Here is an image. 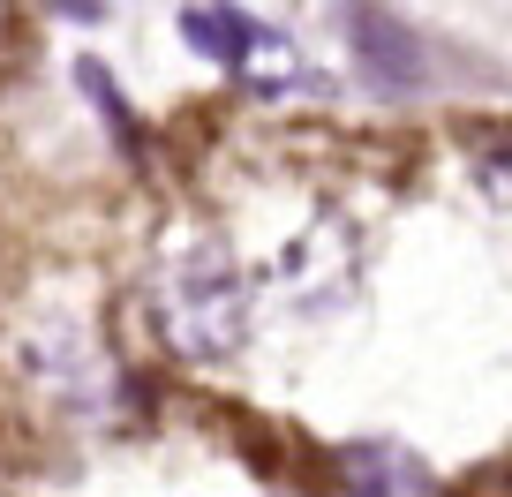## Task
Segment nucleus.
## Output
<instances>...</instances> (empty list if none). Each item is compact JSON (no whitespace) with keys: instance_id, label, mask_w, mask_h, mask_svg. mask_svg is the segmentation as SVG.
Returning a JSON list of instances; mask_svg holds the SVG:
<instances>
[{"instance_id":"nucleus-1","label":"nucleus","mask_w":512,"mask_h":497,"mask_svg":"<svg viewBox=\"0 0 512 497\" xmlns=\"http://www.w3.org/2000/svg\"><path fill=\"white\" fill-rule=\"evenodd\" d=\"M151 324L181 362H234L249 347V279L219 234H181L151 272Z\"/></svg>"},{"instance_id":"nucleus-3","label":"nucleus","mask_w":512,"mask_h":497,"mask_svg":"<svg viewBox=\"0 0 512 497\" xmlns=\"http://www.w3.org/2000/svg\"><path fill=\"white\" fill-rule=\"evenodd\" d=\"M181 38H189V53H204V61H219V68L241 76L256 38H264V23L241 16V8H189V16H181Z\"/></svg>"},{"instance_id":"nucleus-4","label":"nucleus","mask_w":512,"mask_h":497,"mask_svg":"<svg viewBox=\"0 0 512 497\" xmlns=\"http://www.w3.org/2000/svg\"><path fill=\"white\" fill-rule=\"evenodd\" d=\"M347 31L362 38V68L384 83V91H407V83H422L415 38H407L400 16H347Z\"/></svg>"},{"instance_id":"nucleus-2","label":"nucleus","mask_w":512,"mask_h":497,"mask_svg":"<svg viewBox=\"0 0 512 497\" xmlns=\"http://www.w3.org/2000/svg\"><path fill=\"white\" fill-rule=\"evenodd\" d=\"M332 475L347 497H437V475L422 452L392 445V437H362V445L332 452Z\"/></svg>"},{"instance_id":"nucleus-5","label":"nucleus","mask_w":512,"mask_h":497,"mask_svg":"<svg viewBox=\"0 0 512 497\" xmlns=\"http://www.w3.org/2000/svg\"><path fill=\"white\" fill-rule=\"evenodd\" d=\"M467 166H475L482 204L512 211V129H482L475 144H467Z\"/></svg>"}]
</instances>
